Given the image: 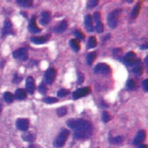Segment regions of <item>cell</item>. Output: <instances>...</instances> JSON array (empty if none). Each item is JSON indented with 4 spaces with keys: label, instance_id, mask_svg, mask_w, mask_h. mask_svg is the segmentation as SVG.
I'll return each mask as SVG.
<instances>
[{
    "label": "cell",
    "instance_id": "d6a6232c",
    "mask_svg": "<svg viewBox=\"0 0 148 148\" xmlns=\"http://www.w3.org/2000/svg\"><path fill=\"white\" fill-rule=\"evenodd\" d=\"M110 120V116H109V114H108L107 112H104L102 113V121H103L104 123H107L108 121Z\"/></svg>",
    "mask_w": 148,
    "mask_h": 148
},
{
    "label": "cell",
    "instance_id": "44dd1931",
    "mask_svg": "<svg viewBox=\"0 0 148 148\" xmlns=\"http://www.w3.org/2000/svg\"><path fill=\"white\" fill-rule=\"evenodd\" d=\"M69 45L70 47L73 49L74 52H78L80 50V44H79V41L76 40V39H72V40L69 41Z\"/></svg>",
    "mask_w": 148,
    "mask_h": 148
},
{
    "label": "cell",
    "instance_id": "8992f818",
    "mask_svg": "<svg viewBox=\"0 0 148 148\" xmlns=\"http://www.w3.org/2000/svg\"><path fill=\"white\" fill-rule=\"evenodd\" d=\"M13 57L17 60H27V57H28V53H27V50L26 49H23V48H21L15 51L13 53Z\"/></svg>",
    "mask_w": 148,
    "mask_h": 148
},
{
    "label": "cell",
    "instance_id": "e575fe53",
    "mask_svg": "<svg viewBox=\"0 0 148 148\" xmlns=\"http://www.w3.org/2000/svg\"><path fill=\"white\" fill-rule=\"evenodd\" d=\"M142 87H143V90L145 92L148 91V80L147 79H145V80H143V82H142Z\"/></svg>",
    "mask_w": 148,
    "mask_h": 148
},
{
    "label": "cell",
    "instance_id": "e0dca14e",
    "mask_svg": "<svg viewBox=\"0 0 148 148\" xmlns=\"http://www.w3.org/2000/svg\"><path fill=\"white\" fill-rule=\"evenodd\" d=\"M28 29H29L30 32L32 33H38L40 32V28L37 26L36 22H35V18H32L29 22V25H28Z\"/></svg>",
    "mask_w": 148,
    "mask_h": 148
},
{
    "label": "cell",
    "instance_id": "4fadbf2b",
    "mask_svg": "<svg viewBox=\"0 0 148 148\" xmlns=\"http://www.w3.org/2000/svg\"><path fill=\"white\" fill-rule=\"evenodd\" d=\"M132 71H133V72L136 74V75H141L142 68H141L140 60H136V62L133 63V65H132Z\"/></svg>",
    "mask_w": 148,
    "mask_h": 148
},
{
    "label": "cell",
    "instance_id": "f546056e",
    "mask_svg": "<svg viewBox=\"0 0 148 148\" xmlns=\"http://www.w3.org/2000/svg\"><path fill=\"white\" fill-rule=\"evenodd\" d=\"M67 110L65 107H60L59 108V109L57 110V113H58V116H60V117H62V116H64L65 114H66Z\"/></svg>",
    "mask_w": 148,
    "mask_h": 148
},
{
    "label": "cell",
    "instance_id": "d4e9b609",
    "mask_svg": "<svg viewBox=\"0 0 148 148\" xmlns=\"http://www.w3.org/2000/svg\"><path fill=\"white\" fill-rule=\"evenodd\" d=\"M95 59H96V54H95V53H90V54L87 56V60H86L87 64L91 65L92 62L95 60Z\"/></svg>",
    "mask_w": 148,
    "mask_h": 148
},
{
    "label": "cell",
    "instance_id": "5bb4252c",
    "mask_svg": "<svg viewBox=\"0 0 148 148\" xmlns=\"http://www.w3.org/2000/svg\"><path fill=\"white\" fill-rule=\"evenodd\" d=\"M66 28H67V22L66 21H62V22H60L55 26L54 31L57 33H62L63 31L66 30Z\"/></svg>",
    "mask_w": 148,
    "mask_h": 148
},
{
    "label": "cell",
    "instance_id": "8d00e7d4",
    "mask_svg": "<svg viewBox=\"0 0 148 148\" xmlns=\"http://www.w3.org/2000/svg\"><path fill=\"white\" fill-rule=\"evenodd\" d=\"M97 1H89L88 2V7L89 8H92L95 6H97Z\"/></svg>",
    "mask_w": 148,
    "mask_h": 148
},
{
    "label": "cell",
    "instance_id": "f35d334b",
    "mask_svg": "<svg viewBox=\"0 0 148 148\" xmlns=\"http://www.w3.org/2000/svg\"><path fill=\"white\" fill-rule=\"evenodd\" d=\"M137 148H147V146H146V145H145V144H140V145H139V146L137 147Z\"/></svg>",
    "mask_w": 148,
    "mask_h": 148
},
{
    "label": "cell",
    "instance_id": "603a6c76",
    "mask_svg": "<svg viewBox=\"0 0 148 148\" xmlns=\"http://www.w3.org/2000/svg\"><path fill=\"white\" fill-rule=\"evenodd\" d=\"M97 46V39L95 37H90L89 38V41H88V48L89 49H92V48H95Z\"/></svg>",
    "mask_w": 148,
    "mask_h": 148
},
{
    "label": "cell",
    "instance_id": "f1b7e54d",
    "mask_svg": "<svg viewBox=\"0 0 148 148\" xmlns=\"http://www.w3.org/2000/svg\"><path fill=\"white\" fill-rule=\"evenodd\" d=\"M139 8H140V3H137L136 5V7H134V9L133 10V12H132V17L133 18H136L137 14H138L139 12Z\"/></svg>",
    "mask_w": 148,
    "mask_h": 148
},
{
    "label": "cell",
    "instance_id": "30bf717a",
    "mask_svg": "<svg viewBox=\"0 0 148 148\" xmlns=\"http://www.w3.org/2000/svg\"><path fill=\"white\" fill-rule=\"evenodd\" d=\"M25 89L30 95H32L34 92V90H35V82H34V79L31 77V76H28V77L26 78Z\"/></svg>",
    "mask_w": 148,
    "mask_h": 148
},
{
    "label": "cell",
    "instance_id": "52a82bcc",
    "mask_svg": "<svg viewBox=\"0 0 148 148\" xmlns=\"http://www.w3.org/2000/svg\"><path fill=\"white\" fill-rule=\"evenodd\" d=\"M90 92H91V89H90L89 87H84V88L77 89L75 92H73V99H80V97H82L89 95Z\"/></svg>",
    "mask_w": 148,
    "mask_h": 148
},
{
    "label": "cell",
    "instance_id": "9a60e30c",
    "mask_svg": "<svg viewBox=\"0 0 148 148\" xmlns=\"http://www.w3.org/2000/svg\"><path fill=\"white\" fill-rule=\"evenodd\" d=\"M51 13L50 12H43L41 14V18H40V23L42 25H46L51 22Z\"/></svg>",
    "mask_w": 148,
    "mask_h": 148
},
{
    "label": "cell",
    "instance_id": "83f0119b",
    "mask_svg": "<svg viewBox=\"0 0 148 148\" xmlns=\"http://www.w3.org/2000/svg\"><path fill=\"white\" fill-rule=\"evenodd\" d=\"M43 101L46 102V103H55V102L58 101V99L52 97H44Z\"/></svg>",
    "mask_w": 148,
    "mask_h": 148
},
{
    "label": "cell",
    "instance_id": "3957f363",
    "mask_svg": "<svg viewBox=\"0 0 148 148\" xmlns=\"http://www.w3.org/2000/svg\"><path fill=\"white\" fill-rule=\"evenodd\" d=\"M118 14H119V11H113L111 12L107 17V23L109 25V27L111 28H115L116 25L118 23Z\"/></svg>",
    "mask_w": 148,
    "mask_h": 148
},
{
    "label": "cell",
    "instance_id": "ac0fdd59",
    "mask_svg": "<svg viewBox=\"0 0 148 148\" xmlns=\"http://www.w3.org/2000/svg\"><path fill=\"white\" fill-rule=\"evenodd\" d=\"M2 32H3V36L8 35V34H10V33H13V31H12V23H11V22H10L9 20L5 21Z\"/></svg>",
    "mask_w": 148,
    "mask_h": 148
},
{
    "label": "cell",
    "instance_id": "7c38bea8",
    "mask_svg": "<svg viewBox=\"0 0 148 148\" xmlns=\"http://www.w3.org/2000/svg\"><path fill=\"white\" fill-rule=\"evenodd\" d=\"M145 136H146V134H145V132L144 131H139L137 134L136 136L134 139V144L136 145H140L142 144V142L144 141L145 139Z\"/></svg>",
    "mask_w": 148,
    "mask_h": 148
},
{
    "label": "cell",
    "instance_id": "ffe728a7",
    "mask_svg": "<svg viewBox=\"0 0 148 148\" xmlns=\"http://www.w3.org/2000/svg\"><path fill=\"white\" fill-rule=\"evenodd\" d=\"M3 97H4V100L7 102V103H12L13 101H14V95L12 94V92H4L3 95Z\"/></svg>",
    "mask_w": 148,
    "mask_h": 148
},
{
    "label": "cell",
    "instance_id": "6da1fadb",
    "mask_svg": "<svg viewBox=\"0 0 148 148\" xmlns=\"http://www.w3.org/2000/svg\"><path fill=\"white\" fill-rule=\"evenodd\" d=\"M68 128L74 131V136L79 139H86L92 136V124L83 119H70L67 121Z\"/></svg>",
    "mask_w": 148,
    "mask_h": 148
},
{
    "label": "cell",
    "instance_id": "2e32d148",
    "mask_svg": "<svg viewBox=\"0 0 148 148\" xmlns=\"http://www.w3.org/2000/svg\"><path fill=\"white\" fill-rule=\"evenodd\" d=\"M84 23H85V27L86 29L89 31V32H92L94 31V25H92V18L91 15H87L85 17V21H84Z\"/></svg>",
    "mask_w": 148,
    "mask_h": 148
},
{
    "label": "cell",
    "instance_id": "7a4b0ae2",
    "mask_svg": "<svg viewBox=\"0 0 148 148\" xmlns=\"http://www.w3.org/2000/svg\"><path fill=\"white\" fill-rule=\"evenodd\" d=\"M68 136H69V132L67 130H62L59 136H57V139L54 141V146L57 148H62L66 141Z\"/></svg>",
    "mask_w": 148,
    "mask_h": 148
},
{
    "label": "cell",
    "instance_id": "5b68a950",
    "mask_svg": "<svg viewBox=\"0 0 148 148\" xmlns=\"http://www.w3.org/2000/svg\"><path fill=\"white\" fill-rule=\"evenodd\" d=\"M55 78H56V70L54 68H49V69L45 72V75H44L45 83L48 84V85H51V84H53V82H54Z\"/></svg>",
    "mask_w": 148,
    "mask_h": 148
},
{
    "label": "cell",
    "instance_id": "836d02e7",
    "mask_svg": "<svg viewBox=\"0 0 148 148\" xmlns=\"http://www.w3.org/2000/svg\"><path fill=\"white\" fill-rule=\"evenodd\" d=\"M39 92H40V94H42V95H45V94H46L47 88L45 87L44 84H42V85L39 86Z\"/></svg>",
    "mask_w": 148,
    "mask_h": 148
},
{
    "label": "cell",
    "instance_id": "d6986e66",
    "mask_svg": "<svg viewBox=\"0 0 148 148\" xmlns=\"http://www.w3.org/2000/svg\"><path fill=\"white\" fill-rule=\"evenodd\" d=\"M17 99H26V92L25 90L23 89H18L16 90V92H15V96H14Z\"/></svg>",
    "mask_w": 148,
    "mask_h": 148
},
{
    "label": "cell",
    "instance_id": "4316f807",
    "mask_svg": "<svg viewBox=\"0 0 148 148\" xmlns=\"http://www.w3.org/2000/svg\"><path fill=\"white\" fill-rule=\"evenodd\" d=\"M23 139L25 141H32L34 140V136L31 134H25L23 136Z\"/></svg>",
    "mask_w": 148,
    "mask_h": 148
},
{
    "label": "cell",
    "instance_id": "7402d4cb",
    "mask_svg": "<svg viewBox=\"0 0 148 148\" xmlns=\"http://www.w3.org/2000/svg\"><path fill=\"white\" fill-rule=\"evenodd\" d=\"M30 40L34 44H44L47 41L46 37H31Z\"/></svg>",
    "mask_w": 148,
    "mask_h": 148
},
{
    "label": "cell",
    "instance_id": "cb8c5ba5",
    "mask_svg": "<svg viewBox=\"0 0 148 148\" xmlns=\"http://www.w3.org/2000/svg\"><path fill=\"white\" fill-rule=\"evenodd\" d=\"M17 3L23 7H29L32 5V1H29V0H18Z\"/></svg>",
    "mask_w": 148,
    "mask_h": 148
},
{
    "label": "cell",
    "instance_id": "277c9868",
    "mask_svg": "<svg viewBox=\"0 0 148 148\" xmlns=\"http://www.w3.org/2000/svg\"><path fill=\"white\" fill-rule=\"evenodd\" d=\"M94 71L97 74H103V75H108L111 72L110 67L108 66L106 63H99L95 66Z\"/></svg>",
    "mask_w": 148,
    "mask_h": 148
},
{
    "label": "cell",
    "instance_id": "4dcf8cb0",
    "mask_svg": "<svg viewBox=\"0 0 148 148\" xmlns=\"http://www.w3.org/2000/svg\"><path fill=\"white\" fill-rule=\"evenodd\" d=\"M68 94H69V91H67V90H65V89H62L58 92V96L60 97H63L67 96Z\"/></svg>",
    "mask_w": 148,
    "mask_h": 148
},
{
    "label": "cell",
    "instance_id": "ba28073f",
    "mask_svg": "<svg viewBox=\"0 0 148 148\" xmlns=\"http://www.w3.org/2000/svg\"><path fill=\"white\" fill-rule=\"evenodd\" d=\"M136 60V56L134 53L133 52H130L128 53L125 57H124L123 59V62L125 63L127 66H132L133 65V63Z\"/></svg>",
    "mask_w": 148,
    "mask_h": 148
},
{
    "label": "cell",
    "instance_id": "1f68e13d",
    "mask_svg": "<svg viewBox=\"0 0 148 148\" xmlns=\"http://www.w3.org/2000/svg\"><path fill=\"white\" fill-rule=\"evenodd\" d=\"M122 141H123L122 136H117V137H115V138L111 139V142H112L113 144H120Z\"/></svg>",
    "mask_w": 148,
    "mask_h": 148
},
{
    "label": "cell",
    "instance_id": "ab89813d",
    "mask_svg": "<svg viewBox=\"0 0 148 148\" xmlns=\"http://www.w3.org/2000/svg\"><path fill=\"white\" fill-rule=\"evenodd\" d=\"M146 48H147L146 45H143V46H141V49H146Z\"/></svg>",
    "mask_w": 148,
    "mask_h": 148
},
{
    "label": "cell",
    "instance_id": "484cf974",
    "mask_svg": "<svg viewBox=\"0 0 148 148\" xmlns=\"http://www.w3.org/2000/svg\"><path fill=\"white\" fill-rule=\"evenodd\" d=\"M126 87L128 90L132 91V90H134V88H136V82H134L133 79H130V80H128V82H127Z\"/></svg>",
    "mask_w": 148,
    "mask_h": 148
},
{
    "label": "cell",
    "instance_id": "74e56055",
    "mask_svg": "<svg viewBox=\"0 0 148 148\" xmlns=\"http://www.w3.org/2000/svg\"><path fill=\"white\" fill-rule=\"evenodd\" d=\"M84 80V76H83V74H82L81 72H79L78 73V83H82Z\"/></svg>",
    "mask_w": 148,
    "mask_h": 148
},
{
    "label": "cell",
    "instance_id": "d590c367",
    "mask_svg": "<svg viewBox=\"0 0 148 148\" xmlns=\"http://www.w3.org/2000/svg\"><path fill=\"white\" fill-rule=\"evenodd\" d=\"M74 34H75V36L77 37L78 39H80V40L84 39V35L80 32V31H75V32H74Z\"/></svg>",
    "mask_w": 148,
    "mask_h": 148
},
{
    "label": "cell",
    "instance_id": "8fae6325",
    "mask_svg": "<svg viewBox=\"0 0 148 148\" xmlns=\"http://www.w3.org/2000/svg\"><path fill=\"white\" fill-rule=\"evenodd\" d=\"M94 20H95V22L97 23V25H96L97 32L101 33L102 31H103V25H102L101 21H100V15H99V13H97V12L95 13V14H94Z\"/></svg>",
    "mask_w": 148,
    "mask_h": 148
},
{
    "label": "cell",
    "instance_id": "9c48e42d",
    "mask_svg": "<svg viewBox=\"0 0 148 148\" xmlns=\"http://www.w3.org/2000/svg\"><path fill=\"white\" fill-rule=\"evenodd\" d=\"M16 126L20 131H26L28 129V127H29V121L27 119L23 118L18 119L17 122H16Z\"/></svg>",
    "mask_w": 148,
    "mask_h": 148
}]
</instances>
